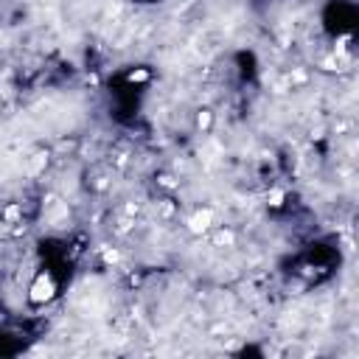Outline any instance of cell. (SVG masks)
<instances>
[{
    "instance_id": "obj_1",
    "label": "cell",
    "mask_w": 359,
    "mask_h": 359,
    "mask_svg": "<svg viewBox=\"0 0 359 359\" xmlns=\"http://www.w3.org/2000/svg\"><path fill=\"white\" fill-rule=\"evenodd\" d=\"M50 297H53V280H50L48 275H39L36 283L31 286V300H34V303H45V300H50Z\"/></svg>"
}]
</instances>
